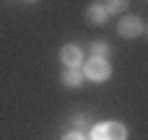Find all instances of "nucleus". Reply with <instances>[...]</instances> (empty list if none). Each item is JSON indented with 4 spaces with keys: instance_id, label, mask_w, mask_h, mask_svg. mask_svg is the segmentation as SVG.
<instances>
[{
    "instance_id": "f257e3e1",
    "label": "nucleus",
    "mask_w": 148,
    "mask_h": 140,
    "mask_svg": "<svg viewBox=\"0 0 148 140\" xmlns=\"http://www.w3.org/2000/svg\"><path fill=\"white\" fill-rule=\"evenodd\" d=\"M83 75L88 81H94V83H104V81L112 78V65L104 57H88L83 62Z\"/></svg>"
},
{
    "instance_id": "f03ea898",
    "label": "nucleus",
    "mask_w": 148,
    "mask_h": 140,
    "mask_svg": "<svg viewBox=\"0 0 148 140\" xmlns=\"http://www.w3.org/2000/svg\"><path fill=\"white\" fill-rule=\"evenodd\" d=\"M91 140H127V127L120 122H101L94 127Z\"/></svg>"
},
{
    "instance_id": "7ed1b4c3",
    "label": "nucleus",
    "mask_w": 148,
    "mask_h": 140,
    "mask_svg": "<svg viewBox=\"0 0 148 140\" xmlns=\"http://www.w3.org/2000/svg\"><path fill=\"white\" fill-rule=\"evenodd\" d=\"M117 31H120V36H125V39H135V36L143 34V21H140L138 16H122L120 23H117Z\"/></svg>"
},
{
    "instance_id": "20e7f679",
    "label": "nucleus",
    "mask_w": 148,
    "mask_h": 140,
    "mask_svg": "<svg viewBox=\"0 0 148 140\" xmlns=\"http://www.w3.org/2000/svg\"><path fill=\"white\" fill-rule=\"evenodd\" d=\"M60 60L65 68H83V52L78 44H65L60 49Z\"/></svg>"
},
{
    "instance_id": "39448f33",
    "label": "nucleus",
    "mask_w": 148,
    "mask_h": 140,
    "mask_svg": "<svg viewBox=\"0 0 148 140\" xmlns=\"http://www.w3.org/2000/svg\"><path fill=\"white\" fill-rule=\"evenodd\" d=\"M86 18H88L94 26H104L107 18H109V10L104 8V3H91V5L86 8Z\"/></svg>"
},
{
    "instance_id": "423d86ee",
    "label": "nucleus",
    "mask_w": 148,
    "mask_h": 140,
    "mask_svg": "<svg viewBox=\"0 0 148 140\" xmlns=\"http://www.w3.org/2000/svg\"><path fill=\"white\" fill-rule=\"evenodd\" d=\"M83 81H86V75H83L81 68H65V70H62V86H68V88H81Z\"/></svg>"
},
{
    "instance_id": "0eeeda50",
    "label": "nucleus",
    "mask_w": 148,
    "mask_h": 140,
    "mask_svg": "<svg viewBox=\"0 0 148 140\" xmlns=\"http://www.w3.org/2000/svg\"><path fill=\"white\" fill-rule=\"evenodd\" d=\"M127 3L130 0H104V8L109 13H125L127 10Z\"/></svg>"
},
{
    "instance_id": "6e6552de",
    "label": "nucleus",
    "mask_w": 148,
    "mask_h": 140,
    "mask_svg": "<svg viewBox=\"0 0 148 140\" xmlns=\"http://www.w3.org/2000/svg\"><path fill=\"white\" fill-rule=\"evenodd\" d=\"M91 57H109V44L94 42V44H91Z\"/></svg>"
},
{
    "instance_id": "1a4fd4ad",
    "label": "nucleus",
    "mask_w": 148,
    "mask_h": 140,
    "mask_svg": "<svg viewBox=\"0 0 148 140\" xmlns=\"http://www.w3.org/2000/svg\"><path fill=\"white\" fill-rule=\"evenodd\" d=\"M86 122H88L86 114H75V117H73V127H75V132H81V130L86 127Z\"/></svg>"
},
{
    "instance_id": "9d476101",
    "label": "nucleus",
    "mask_w": 148,
    "mask_h": 140,
    "mask_svg": "<svg viewBox=\"0 0 148 140\" xmlns=\"http://www.w3.org/2000/svg\"><path fill=\"white\" fill-rule=\"evenodd\" d=\"M62 140H86V135H83V132H75V130H73V132H68V135H65Z\"/></svg>"
},
{
    "instance_id": "9b49d317",
    "label": "nucleus",
    "mask_w": 148,
    "mask_h": 140,
    "mask_svg": "<svg viewBox=\"0 0 148 140\" xmlns=\"http://www.w3.org/2000/svg\"><path fill=\"white\" fill-rule=\"evenodd\" d=\"M143 29H146V34H148V26H143Z\"/></svg>"
}]
</instances>
